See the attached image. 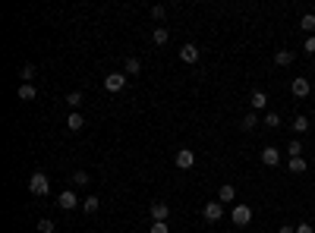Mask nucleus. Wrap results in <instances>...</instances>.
I'll return each instance as SVG.
<instances>
[{"label":"nucleus","mask_w":315,"mask_h":233,"mask_svg":"<svg viewBox=\"0 0 315 233\" xmlns=\"http://www.w3.org/2000/svg\"><path fill=\"white\" fill-rule=\"evenodd\" d=\"M29 192H32V195H48V192H51V180L44 177L41 170H35L32 177H29Z\"/></svg>","instance_id":"f257e3e1"},{"label":"nucleus","mask_w":315,"mask_h":233,"mask_svg":"<svg viewBox=\"0 0 315 233\" xmlns=\"http://www.w3.org/2000/svg\"><path fill=\"white\" fill-rule=\"evenodd\" d=\"M230 220H233L237 227H249V224H252V208H249V205H233Z\"/></svg>","instance_id":"f03ea898"},{"label":"nucleus","mask_w":315,"mask_h":233,"mask_svg":"<svg viewBox=\"0 0 315 233\" xmlns=\"http://www.w3.org/2000/svg\"><path fill=\"white\" fill-rule=\"evenodd\" d=\"M202 217L208 220V224H218V220L224 217V205H221V202H205V208H202Z\"/></svg>","instance_id":"7ed1b4c3"},{"label":"nucleus","mask_w":315,"mask_h":233,"mask_svg":"<svg viewBox=\"0 0 315 233\" xmlns=\"http://www.w3.org/2000/svg\"><path fill=\"white\" fill-rule=\"evenodd\" d=\"M104 88L114 91V95H117V91H123L126 88V73H108V76H104Z\"/></svg>","instance_id":"20e7f679"},{"label":"nucleus","mask_w":315,"mask_h":233,"mask_svg":"<svg viewBox=\"0 0 315 233\" xmlns=\"http://www.w3.org/2000/svg\"><path fill=\"white\" fill-rule=\"evenodd\" d=\"M82 202L76 199V192L73 189H66V192H60L57 195V208H60V211H73V208H79Z\"/></svg>","instance_id":"39448f33"},{"label":"nucleus","mask_w":315,"mask_h":233,"mask_svg":"<svg viewBox=\"0 0 315 233\" xmlns=\"http://www.w3.org/2000/svg\"><path fill=\"white\" fill-rule=\"evenodd\" d=\"M290 91H293V98H309V91H312V82L306 76H296L293 82H290Z\"/></svg>","instance_id":"423d86ee"},{"label":"nucleus","mask_w":315,"mask_h":233,"mask_svg":"<svg viewBox=\"0 0 315 233\" xmlns=\"http://www.w3.org/2000/svg\"><path fill=\"white\" fill-rule=\"evenodd\" d=\"M173 161H177V167H180V170H189V167H195V151H189V148H180Z\"/></svg>","instance_id":"0eeeda50"},{"label":"nucleus","mask_w":315,"mask_h":233,"mask_svg":"<svg viewBox=\"0 0 315 233\" xmlns=\"http://www.w3.org/2000/svg\"><path fill=\"white\" fill-rule=\"evenodd\" d=\"M262 164L265 167H277V164H281V151H277L274 145H265L262 148Z\"/></svg>","instance_id":"6e6552de"},{"label":"nucleus","mask_w":315,"mask_h":233,"mask_svg":"<svg viewBox=\"0 0 315 233\" xmlns=\"http://www.w3.org/2000/svg\"><path fill=\"white\" fill-rule=\"evenodd\" d=\"M199 48H195V44H183V48H180V60L183 63H199Z\"/></svg>","instance_id":"1a4fd4ad"},{"label":"nucleus","mask_w":315,"mask_h":233,"mask_svg":"<svg viewBox=\"0 0 315 233\" xmlns=\"http://www.w3.org/2000/svg\"><path fill=\"white\" fill-rule=\"evenodd\" d=\"M170 217V205L167 202H155L151 205V220H167Z\"/></svg>","instance_id":"9d476101"},{"label":"nucleus","mask_w":315,"mask_h":233,"mask_svg":"<svg viewBox=\"0 0 315 233\" xmlns=\"http://www.w3.org/2000/svg\"><path fill=\"white\" fill-rule=\"evenodd\" d=\"M249 104H252V110H265V107H268V95H265L262 88H255L252 98H249Z\"/></svg>","instance_id":"9b49d317"},{"label":"nucleus","mask_w":315,"mask_h":233,"mask_svg":"<svg viewBox=\"0 0 315 233\" xmlns=\"http://www.w3.org/2000/svg\"><path fill=\"white\" fill-rule=\"evenodd\" d=\"M287 170H290V173H306L309 164H306V158L299 155V158H290V161H287Z\"/></svg>","instance_id":"f8f14e48"},{"label":"nucleus","mask_w":315,"mask_h":233,"mask_svg":"<svg viewBox=\"0 0 315 233\" xmlns=\"http://www.w3.org/2000/svg\"><path fill=\"white\" fill-rule=\"evenodd\" d=\"M66 126H69V133H79V130H82V126H85V117L73 110V113L66 117Z\"/></svg>","instance_id":"ddd939ff"},{"label":"nucleus","mask_w":315,"mask_h":233,"mask_svg":"<svg viewBox=\"0 0 315 233\" xmlns=\"http://www.w3.org/2000/svg\"><path fill=\"white\" fill-rule=\"evenodd\" d=\"M233 199H237V189H233L230 183H224V186H221V189H218V202L224 205V202H233Z\"/></svg>","instance_id":"4468645a"},{"label":"nucleus","mask_w":315,"mask_h":233,"mask_svg":"<svg viewBox=\"0 0 315 233\" xmlns=\"http://www.w3.org/2000/svg\"><path fill=\"white\" fill-rule=\"evenodd\" d=\"M123 73L126 76H139V73H142V60H139V57H130L126 66H123Z\"/></svg>","instance_id":"2eb2a0df"},{"label":"nucleus","mask_w":315,"mask_h":233,"mask_svg":"<svg viewBox=\"0 0 315 233\" xmlns=\"http://www.w3.org/2000/svg\"><path fill=\"white\" fill-rule=\"evenodd\" d=\"M293 57H296L293 51H277V54H274V63H277V66H290V63H293Z\"/></svg>","instance_id":"dca6fc26"},{"label":"nucleus","mask_w":315,"mask_h":233,"mask_svg":"<svg viewBox=\"0 0 315 233\" xmlns=\"http://www.w3.org/2000/svg\"><path fill=\"white\" fill-rule=\"evenodd\" d=\"M98 205H101V202H98V195H88V199H82V211H85V214H95V211H98Z\"/></svg>","instance_id":"f3484780"},{"label":"nucleus","mask_w":315,"mask_h":233,"mask_svg":"<svg viewBox=\"0 0 315 233\" xmlns=\"http://www.w3.org/2000/svg\"><path fill=\"white\" fill-rule=\"evenodd\" d=\"M299 29H302V32H309V35H315V16L306 13V16L299 19Z\"/></svg>","instance_id":"a211bd4d"},{"label":"nucleus","mask_w":315,"mask_h":233,"mask_svg":"<svg viewBox=\"0 0 315 233\" xmlns=\"http://www.w3.org/2000/svg\"><path fill=\"white\" fill-rule=\"evenodd\" d=\"M151 41H155V44H167V41H170V32H167L164 26H161V29H155V35H151Z\"/></svg>","instance_id":"6ab92c4d"},{"label":"nucleus","mask_w":315,"mask_h":233,"mask_svg":"<svg viewBox=\"0 0 315 233\" xmlns=\"http://www.w3.org/2000/svg\"><path fill=\"white\" fill-rule=\"evenodd\" d=\"M32 98H35V88H32L29 82H22V85H19V101H32Z\"/></svg>","instance_id":"aec40b11"},{"label":"nucleus","mask_w":315,"mask_h":233,"mask_svg":"<svg viewBox=\"0 0 315 233\" xmlns=\"http://www.w3.org/2000/svg\"><path fill=\"white\" fill-rule=\"evenodd\" d=\"M240 126H243V130L249 133V130H255V126H259V117H255V113H246V117H243V123H240Z\"/></svg>","instance_id":"412c9836"},{"label":"nucleus","mask_w":315,"mask_h":233,"mask_svg":"<svg viewBox=\"0 0 315 233\" xmlns=\"http://www.w3.org/2000/svg\"><path fill=\"white\" fill-rule=\"evenodd\" d=\"M287 155H290V158H299V155H302V142H299V139H293V142L287 145Z\"/></svg>","instance_id":"4be33fe9"},{"label":"nucleus","mask_w":315,"mask_h":233,"mask_svg":"<svg viewBox=\"0 0 315 233\" xmlns=\"http://www.w3.org/2000/svg\"><path fill=\"white\" fill-rule=\"evenodd\" d=\"M54 230H57L54 220H48V217H41V220H38V233H54Z\"/></svg>","instance_id":"5701e85b"},{"label":"nucleus","mask_w":315,"mask_h":233,"mask_svg":"<svg viewBox=\"0 0 315 233\" xmlns=\"http://www.w3.org/2000/svg\"><path fill=\"white\" fill-rule=\"evenodd\" d=\"M265 126H271V130H274V126H281V113L268 110V113H265Z\"/></svg>","instance_id":"b1692460"},{"label":"nucleus","mask_w":315,"mask_h":233,"mask_svg":"<svg viewBox=\"0 0 315 233\" xmlns=\"http://www.w3.org/2000/svg\"><path fill=\"white\" fill-rule=\"evenodd\" d=\"M293 130H296V133H306V130H309V117H302V113H299L296 120H293Z\"/></svg>","instance_id":"393cba45"},{"label":"nucleus","mask_w":315,"mask_h":233,"mask_svg":"<svg viewBox=\"0 0 315 233\" xmlns=\"http://www.w3.org/2000/svg\"><path fill=\"white\" fill-rule=\"evenodd\" d=\"M19 79H22V82H32V79H35V66L26 63V66H22V73H19Z\"/></svg>","instance_id":"a878e982"},{"label":"nucleus","mask_w":315,"mask_h":233,"mask_svg":"<svg viewBox=\"0 0 315 233\" xmlns=\"http://www.w3.org/2000/svg\"><path fill=\"white\" fill-rule=\"evenodd\" d=\"M73 186H88V173L85 170H76L73 173Z\"/></svg>","instance_id":"bb28decb"},{"label":"nucleus","mask_w":315,"mask_h":233,"mask_svg":"<svg viewBox=\"0 0 315 233\" xmlns=\"http://www.w3.org/2000/svg\"><path fill=\"white\" fill-rule=\"evenodd\" d=\"M151 233H170V224L167 220H155V224H151Z\"/></svg>","instance_id":"cd10ccee"},{"label":"nucleus","mask_w":315,"mask_h":233,"mask_svg":"<svg viewBox=\"0 0 315 233\" xmlns=\"http://www.w3.org/2000/svg\"><path fill=\"white\" fill-rule=\"evenodd\" d=\"M66 101H69V107H79V104H82V91H69Z\"/></svg>","instance_id":"c85d7f7f"},{"label":"nucleus","mask_w":315,"mask_h":233,"mask_svg":"<svg viewBox=\"0 0 315 233\" xmlns=\"http://www.w3.org/2000/svg\"><path fill=\"white\" fill-rule=\"evenodd\" d=\"M302 51H306V54H315V35H309V38H306V44H302Z\"/></svg>","instance_id":"c756f323"},{"label":"nucleus","mask_w":315,"mask_h":233,"mask_svg":"<svg viewBox=\"0 0 315 233\" xmlns=\"http://www.w3.org/2000/svg\"><path fill=\"white\" fill-rule=\"evenodd\" d=\"M151 16H155V19H164L167 10H164V7H151Z\"/></svg>","instance_id":"7c9ffc66"},{"label":"nucleus","mask_w":315,"mask_h":233,"mask_svg":"<svg viewBox=\"0 0 315 233\" xmlns=\"http://www.w3.org/2000/svg\"><path fill=\"white\" fill-rule=\"evenodd\" d=\"M277 233H296V227L293 224H281V227H277Z\"/></svg>","instance_id":"2f4dec72"},{"label":"nucleus","mask_w":315,"mask_h":233,"mask_svg":"<svg viewBox=\"0 0 315 233\" xmlns=\"http://www.w3.org/2000/svg\"><path fill=\"white\" fill-rule=\"evenodd\" d=\"M296 233H315L312 224H296Z\"/></svg>","instance_id":"473e14b6"}]
</instances>
